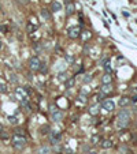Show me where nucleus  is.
<instances>
[{"label": "nucleus", "instance_id": "obj_1", "mask_svg": "<svg viewBox=\"0 0 137 154\" xmlns=\"http://www.w3.org/2000/svg\"><path fill=\"white\" fill-rule=\"evenodd\" d=\"M129 119H130V112L128 109L119 110L118 117H116V127L118 128H125L128 125V123H129Z\"/></svg>", "mask_w": 137, "mask_h": 154}, {"label": "nucleus", "instance_id": "obj_2", "mask_svg": "<svg viewBox=\"0 0 137 154\" xmlns=\"http://www.w3.org/2000/svg\"><path fill=\"white\" fill-rule=\"evenodd\" d=\"M12 146L15 149H18V150L23 149L26 146V138L22 134H15L12 136Z\"/></svg>", "mask_w": 137, "mask_h": 154}, {"label": "nucleus", "instance_id": "obj_3", "mask_svg": "<svg viewBox=\"0 0 137 154\" xmlns=\"http://www.w3.org/2000/svg\"><path fill=\"white\" fill-rule=\"evenodd\" d=\"M60 138H62L60 132H58V131H51L50 132V142L52 145H58L60 142Z\"/></svg>", "mask_w": 137, "mask_h": 154}, {"label": "nucleus", "instance_id": "obj_4", "mask_svg": "<svg viewBox=\"0 0 137 154\" xmlns=\"http://www.w3.org/2000/svg\"><path fill=\"white\" fill-rule=\"evenodd\" d=\"M40 64H41V61H40L38 57H36V56H33V57L29 59V67H30V70H33V71L38 70Z\"/></svg>", "mask_w": 137, "mask_h": 154}, {"label": "nucleus", "instance_id": "obj_5", "mask_svg": "<svg viewBox=\"0 0 137 154\" xmlns=\"http://www.w3.org/2000/svg\"><path fill=\"white\" fill-rule=\"evenodd\" d=\"M80 33H81V29L78 26H75V27H73V29L68 30V37L70 38H77L80 36Z\"/></svg>", "mask_w": 137, "mask_h": 154}, {"label": "nucleus", "instance_id": "obj_6", "mask_svg": "<svg viewBox=\"0 0 137 154\" xmlns=\"http://www.w3.org/2000/svg\"><path fill=\"white\" fill-rule=\"evenodd\" d=\"M101 107L104 108L106 110H108V112H111V110H114V108H115V104L112 102V101H110V100H107V101H103V104H101Z\"/></svg>", "mask_w": 137, "mask_h": 154}, {"label": "nucleus", "instance_id": "obj_7", "mask_svg": "<svg viewBox=\"0 0 137 154\" xmlns=\"http://www.w3.org/2000/svg\"><path fill=\"white\" fill-rule=\"evenodd\" d=\"M111 92H112V85H111V83H103L101 93L103 94H108V93H111Z\"/></svg>", "mask_w": 137, "mask_h": 154}, {"label": "nucleus", "instance_id": "obj_8", "mask_svg": "<svg viewBox=\"0 0 137 154\" xmlns=\"http://www.w3.org/2000/svg\"><path fill=\"white\" fill-rule=\"evenodd\" d=\"M52 117H53V120L55 121H59L62 120V117H63V113H62V110H52Z\"/></svg>", "mask_w": 137, "mask_h": 154}, {"label": "nucleus", "instance_id": "obj_9", "mask_svg": "<svg viewBox=\"0 0 137 154\" xmlns=\"http://www.w3.org/2000/svg\"><path fill=\"white\" fill-rule=\"evenodd\" d=\"M130 102H132V98H129V97H122V98L119 100V107L125 108V107H128Z\"/></svg>", "mask_w": 137, "mask_h": 154}, {"label": "nucleus", "instance_id": "obj_10", "mask_svg": "<svg viewBox=\"0 0 137 154\" xmlns=\"http://www.w3.org/2000/svg\"><path fill=\"white\" fill-rule=\"evenodd\" d=\"M101 82L103 83H111V75H110V74H104L101 76Z\"/></svg>", "mask_w": 137, "mask_h": 154}, {"label": "nucleus", "instance_id": "obj_11", "mask_svg": "<svg viewBox=\"0 0 137 154\" xmlns=\"http://www.w3.org/2000/svg\"><path fill=\"white\" fill-rule=\"evenodd\" d=\"M50 147L48 146H43V147H40L38 149V154H50Z\"/></svg>", "mask_w": 137, "mask_h": 154}, {"label": "nucleus", "instance_id": "obj_12", "mask_svg": "<svg viewBox=\"0 0 137 154\" xmlns=\"http://www.w3.org/2000/svg\"><path fill=\"white\" fill-rule=\"evenodd\" d=\"M112 146V142L111 141H101V147L103 149H110Z\"/></svg>", "mask_w": 137, "mask_h": 154}, {"label": "nucleus", "instance_id": "obj_13", "mask_svg": "<svg viewBox=\"0 0 137 154\" xmlns=\"http://www.w3.org/2000/svg\"><path fill=\"white\" fill-rule=\"evenodd\" d=\"M58 79H59L60 82H66V81H67V74H66V72H60V74L58 75Z\"/></svg>", "mask_w": 137, "mask_h": 154}, {"label": "nucleus", "instance_id": "obj_14", "mask_svg": "<svg viewBox=\"0 0 137 154\" xmlns=\"http://www.w3.org/2000/svg\"><path fill=\"white\" fill-rule=\"evenodd\" d=\"M73 11H74V4L73 3H67V15H70V14H73Z\"/></svg>", "mask_w": 137, "mask_h": 154}, {"label": "nucleus", "instance_id": "obj_15", "mask_svg": "<svg viewBox=\"0 0 137 154\" xmlns=\"http://www.w3.org/2000/svg\"><path fill=\"white\" fill-rule=\"evenodd\" d=\"M60 8H62V6H60L58 2H53V3H52V11H59Z\"/></svg>", "mask_w": 137, "mask_h": 154}, {"label": "nucleus", "instance_id": "obj_16", "mask_svg": "<svg viewBox=\"0 0 137 154\" xmlns=\"http://www.w3.org/2000/svg\"><path fill=\"white\" fill-rule=\"evenodd\" d=\"M65 83H66V87H67V89H70V87H73V86H74V79H73V78H70V79H67Z\"/></svg>", "mask_w": 137, "mask_h": 154}, {"label": "nucleus", "instance_id": "obj_17", "mask_svg": "<svg viewBox=\"0 0 137 154\" xmlns=\"http://www.w3.org/2000/svg\"><path fill=\"white\" fill-rule=\"evenodd\" d=\"M81 36H82V38H84V40H89V38H91V31H84Z\"/></svg>", "mask_w": 137, "mask_h": 154}, {"label": "nucleus", "instance_id": "obj_18", "mask_svg": "<svg viewBox=\"0 0 137 154\" xmlns=\"http://www.w3.org/2000/svg\"><path fill=\"white\" fill-rule=\"evenodd\" d=\"M97 108H96V107H91V108H89V113H91V115H97Z\"/></svg>", "mask_w": 137, "mask_h": 154}, {"label": "nucleus", "instance_id": "obj_19", "mask_svg": "<svg viewBox=\"0 0 137 154\" xmlns=\"http://www.w3.org/2000/svg\"><path fill=\"white\" fill-rule=\"evenodd\" d=\"M41 15H43L45 19H50L51 17H50V14H48V11L47 10H43V11H41Z\"/></svg>", "mask_w": 137, "mask_h": 154}, {"label": "nucleus", "instance_id": "obj_20", "mask_svg": "<svg viewBox=\"0 0 137 154\" xmlns=\"http://www.w3.org/2000/svg\"><path fill=\"white\" fill-rule=\"evenodd\" d=\"M38 71H41V72H47V66L45 64H40V67H38Z\"/></svg>", "mask_w": 137, "mask_h": 154}, {"label": "nucleus", "instance_id": "obj_21", "mask_svg": "<svg viewBox=\"0 0 137 154\" xmlns=\"http://www.w3.org/2000/svg\"><path fill=\"white\" fill-rule=\"evenodd\" d=\"M8 120H10V123H11V124H17V123H18L17 117H14V116H10V117H8Z\"/></svg>", "mask_w": 137, "mask_h": 154}, {"label": "nucleus", "instance_id": "obj_22", "mask_svg": "<svg viewBox=\"0 0 137 154\" xmlns=\"http://www.w3.org/2000/svg\"><path fill=\"white\" fill-rule=\"evenodd\" d=\"M48 130H50V127H48V125H44V127H41V134H47L48 132Z\"/></svg>", "mask_w": 137, "mask_h": 154}, {"label": "nucleus", "instance_id": "obj_23", "mask_svg": "<svg viewBox=\"0 0 137 154\" xmlns=\"http://www.w3.org/2000/svg\"><path fill=\"white\" fill-rule=\"evenodd\" d=\"M82 81H84V83H88L92 81V78H91V75H85V78H82Z\"/></svg>", "mask_w": 137, "mask_h": 154}, {"label": "nucleus", "instance_id": "obj_24", "mask_svg": "<svg viewBox=\"0 0 137 154\" xmlns=\"http://www.w3.org/2000/svg\"><path fill=\"white\" fill-rule=\"evenodd\" d=\"M36 30V26H33V25H27V31L29 33H32V31H34Z\"/></svg>", "mask_w": 137, "mask_h": 154}, {"label": "nucleus", "instance_id": "obj_25", "mask_svg": "<svg viewBox=\"0 0 137 154\" xmlns=\"http://www.w3.org/2000/svg\"><path fill=\"white\" fill-rule=\"evenodd\" d=\"M99 141H100V136H97V135H96V136H93V138H92V142H93V143H97Z\"/></svg>", "mask_w": 137, "mask_h": 154}, {"label": "nucleus", "instance_id": "obj_26", "mask_svg": "<svg viewBox=\"0 0 137 154\" xmlns=\"http://www.w3.org/2000/svg\"><path fill=\"white\" fill-rule=\"evenodd\" d=\"M66 59H67V61H70V63L74 61V57H73V56H70V55H66Z\"/></svg>", "mask_w": 137, "mask_h": 154}, {"label": "nucleus", "instance_id": "obj_27", "mask_svg": "<svg viewBox=\"0 0 137 154\" xmlns=\"http://www.w3.org/2000/svg\"><path fill=\"white\" fill-rule=\"evenodd\" d=\"M6 90H7V89H6V86H4V85H2V83H0V93H4Z\"/></svg>", "mask_w": 137, "mask_h": 154}, {"label": "nucleus", "instance_id": "obj_28", "mask_svg": "<svg viewBox=\"0 0 137 154\" xmlns=\"http://www.w3.org/2000/svg\"><path fill=\"white\" fill-rule=\"evenodd\" d=\"M104 70L107 71V74H110V72H111V68H110V66H108V64H106V66H104Z\"/></svg>", "mask_w": 137, "mask_h": 154}, {"label": "nucleus", "instance_id": "obj_29", "mask_svg": "<svg viewBox=\"0 0 137 154\" xmlns=\"http://www.w3.org/2000/svg\"><path fill=\"white\" fill-rule=\"evenodd\" d=\"M132 102H137V94L132 97Z\"/></svg>", "mask_w": 137, "mask_h": 154}, {"label": "nucleus", "instance_id": "obj_30", "mask_svg": "<svg viewBox=\"0 0 137 154\" xmlns=\"http://www.w3.org/2000/svg\"><path fill=\"white\" fill-rule=\"evenodd\" d=\"M0 49H2V41H0Z\"/></svg>", "mask_w": 137, "mask_h": 154}, {"label": "nucleus", "instance_id": "obj_31", "mask_svg": "<svg viewBox=\"0 0 137 154\" xmlns=\"http://www.w3.org/2000/svg\"><path fill=\"white\" fill-rule=\"evenodd\" d=\"M0 8H2V6H0Z\"/></svg>", "mask_w": 137, "mask_h": 154}]
</instances>
